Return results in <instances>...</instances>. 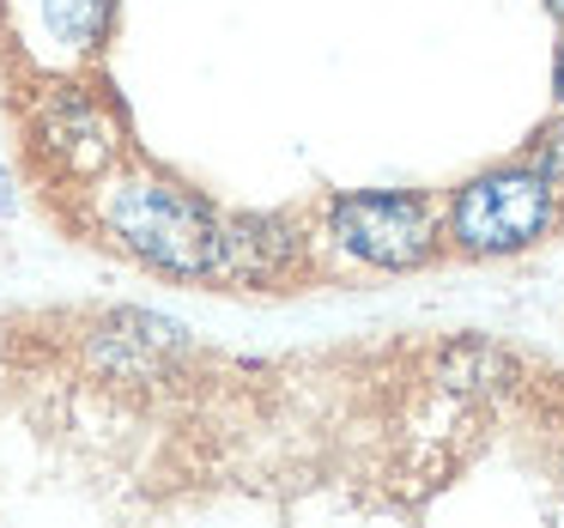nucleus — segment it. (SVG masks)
I'll use <instances>...</instances> for the list:
<instances>
[{
	"instance_id": "obj_4",
	"label": "nucleus",
	"mask_w": 564,
	"mask_h": 528,
	"mask_svg": "<svg viewBox=\"0 0 564 528\" xmlns=\"http://www.w3.org/2000/svg\"><path fill=\"white\" fill-rule=\"evenodd\" d=\"M31 147H37L50 176H62L74 188H98L104 176H116V164L128 152V122L104 86L55 79L43 91L37 116H31Z\"/></svg>"
},
{
	"instance_id": "obj_7",
	"label": "nucleus",
	"mask_w": 564,
	"mask_h": 528,
	"mask_svg": "<svg viewBox=\"0 0 564 528\" xmlns=\"http://www.w3.org/2000/svg\"><path fill=\"white\" fill-rule=\"evenodd\" d=\"M546 13H552V19H558V25H564V0H546Z\"/></svg>"
},
{
	"instance_id": "obj_5",
	"label": "nucleus",
	"mask_w": 564,
	"mask_h": 528,
	"mask_svg": "<svg viewBox=\"0 0 564 528\" xmlns=\"http://www.w3.org/2000/svg\"><path fill=\"white\" fill-rule=\"evenodd\" d=\"M7 37L37 74L74 79L79 67L98 62L104 31H110L116 0H0Z\"/></svg>"
},
{
	"instance_id": "obj_8",
	"label": "nucleus",
	"mask_w": 564,
	"mask_h": 528,
	"mask_svg": "<svg viewBox=\"0 0 564 528\" xmlns=\"http://www.w3.org/2000/svg\"><path fill=\"white\" fill-rule=\"evenodd\" d=\"M0 201H7V176H0Z\"/></svg>"
},
{
	"instance_id": "obj_6",
	"label": "nucleus",
	"mask_w": 564,
	"mask_h": 528,
	"mask_svg": "<svg viewBox=\"0 0 564 528\" xmlns=\"http://www.w3.org/2000/svg\"><path fill=\"white\" fill-rule=\"evenodd\" d=\"M552 98H558V110H564V37H558V55H552Z\"/></svg>"
},
{
	"instance_id": "obj_3",
	"label": "nucleus",
	"mask_w": 564,
	"mask_h": 528,
	"mask_svg": "<svg viewBox=\"0 0 564 528\" xmlns=\"http://www.w3.org/2000/svg\"><path fill=\"white\" fill-rule=\"evenodd\" d=\"M316 244L370 273H413L443 256V213L413 188H358L322 207Z\"/></svg>"
},
{
	"instance_id": "obj_2",
	"label": "nucleus",
	"mask_w": 564,
	"mask_h": 528,
	"mask_svg": "<svg viewBox=\"0 0 564 528\" xmlns=\"http://www.w3.org/2000/svg\"><path fill=\"white\" fill-rule=\"evenodd\" d=\"M564 225V183L534 159L474 171L443 201V249L462 261H510Z\"/></svg>"
},
{
	"instance_id": "obj_1",
	"label": "nucleus",
	"mask_w": 564,
	"mask_h": 528,
	"mask_svg": "<svg viewBox=\"0 0 564 528\" xmlns=\"http://www.w3.org/2000/svg\"><path fill=\"white\" fill-rule=\"evenodd\" d=\"M91 219L104 244L188 285H280L285 273L310 268V244L297 231L285 237V225L273 219H231L159 171L104 176Z\"/></svg>"
}]
</instances>
